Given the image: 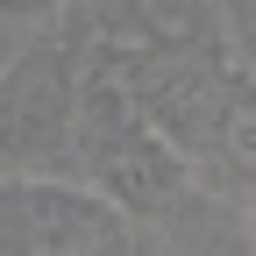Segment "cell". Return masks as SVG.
<instances>
[{
  "label": "cell",
  "mask_w": 256,
  "mask_h": 256,
  "mask_svg": "<svg viewBox=\"0 0 256 256\" xmlns=\"http://www.w3.org/2000/svg\"><path fill=\"white\" fill-rule=\"evenodd\" d=\"M114 235V200L72 178L0 185V242L14 256H92Z\"/></svg>",
  "instance_id": "obj_1"
},
{
  "label": "cell",
  "mask_w": 256,
  "mask_h": 256,
  "mask_svg": "<svg viewBox=\"0 0 256 256\" xmlns=\"http://www.w3.org/2000/svg\"><path fill=\"white\" fill-rule=\"evenodd\" d=\"M228 36H235V57L256 72V0H235V14H228Z\"/></svg>",
  "instance_id": "obj_2"
},
{
  "label": "cell",
  "mask_w": 256,
  "mask_h": 256,
  "mask_svg": "<svg viewBox=\"0 0 256 256\" xmlns=\"http://www.w3.org/2000/svg\"><path fill=\"white\" fill-rule=\"evenodd\" d=\"M64 0H0V22H50Z\"/></svg>",
  "instance_id": "obj_3"
}]
</instances>
